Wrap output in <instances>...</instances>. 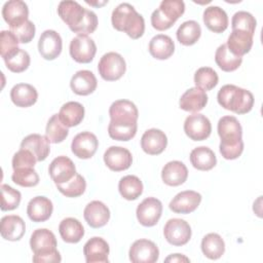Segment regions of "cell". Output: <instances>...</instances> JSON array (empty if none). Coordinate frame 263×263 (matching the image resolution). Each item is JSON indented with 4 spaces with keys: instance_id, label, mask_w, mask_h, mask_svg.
Wrapping results in <instances>:
<instances>
[{
    "instance_id": "6da1fadb",
    "label": "cell",
    "mask_w": 263,
    "mask_h": 263,
    "mask_svg": "<svg viewBox=\"0 0 263 263\" xmlns=\"http://www.w3.org/2000/svg\"><path fill=\"white\" fill-rule=\"evenodd\" d=\"M218 135L221 139L219 150L225 159L238 158L243 151L242 128L238 119L226 115L218 121Z\"/></svg>"
},
{
    "instance_id": "7a4b0ae2",
    "label": "cell",
    "mask_w": 263,
    "mask_h": 263,
    "mask_svg": "<svg viewBox=\"0 0 263 263\" xmlns=\"http://www.w3.org/2000/svg\"><path fill=\"white\" fill-rule=\"evenodd\" d=\"M111 22L114 29L126 33L132 39L142 37L145 32L144 17L129 3L117 5L112 11Z\"/></svg>"
},
{
    "instance_id": "3957f363",
    "label": "cell",
    "mask_w": 263,
    "mask_h": 263,
    "mask_svg": "<svg viewBox=\"0 0 263 263\" xmlns=\"http://www.w3.org/2000/svg\"><path fill=\"white\" fill-rule=\"evenodd\" d=\"M30 247L34 253L33 262L35 263H59L62 261L61 254L57 250V238L46 228H38L33 231Z\"/></svg>"
},
{
    "instance_id": "277c9868",
    "label": "cell",
    "mask_w": 263,
    "mask_h": 263,
    "mask_svg": "<svg viewBox=\"0 0 263 263\" xmlns=\"http://www.w3.org/2000/svg\"><path fill=\"white\" fill-rule=\"evenodd\" d=\"M217 100L221 107L236 114L249 113L255 102L254 96L250 90L233 84L223 85L218 91Z\"/></svg>"
},
{
    "instance_id": "5b68a950",
    "label": "cell",
    "mask_w": 263,
    "mask_h": 263,
    "mask_svg": "<svg viewBox=\"0 0 263 263\" xmlns=\"http://www.w3.org/2000/svg\"><path fill=\"white\" fill-rule=\"evenodd\" d=\"M185 3L182 0H163L151 14V25L157 31L170 29L184 13Z\"/></svg>"
},
{
    "instance_id": "8992f818",
    "label": "cell",
    "mask_w": 263,
    "mask_h": 263,
    "mask_svg": "<svg viewBox=\"0 0 263 263\" xmlns=\"http://www.w3.org/2000/svg\"><path fill=\"white\" fill-rule=\"evenodd\" d=\"M126 70V64L121 54L110 51L105 53L99 64L98 71L101 77L106 81H115L120 79Z\"/></svg>"
},
{
    "instance_id": "52a82bcc",
    "label": "cell",
    "mask_w": 263,
    "mask_h": 263,
    "mask_svg": "<svg viewBox=\"0 0 263 263\" xmlns=\"http://www.w3.org/2000/svg\"><path fill=\"white\" fill-rule=\"evenodd\" d=\"M110 122L120 125L136 124L139 117L137 106L128 100H117L109 108Z\"/></svg>"
},
{
    "instance_id": "ba28073f",
    "label": "cell",
    "mask_w": 263,
    "mask_h": 263,
    "mask_svg": "<svg viewBox=\"0 0 263 263\" xmlns=\"http://www.w3.org/2000/svg\"><path fill=\"white\" fill-rule=\"evenodd\" d=\"M163 235L166 241L173 246L181 247L191 238V227L183 219H170L163 228Z\"/></svg>"
},
{
    "instance_id": "9c48e42d",
    "label": "cell",
    "mask_w": 263,
    "mask_h": 263,
    "mask_svg": "<svg viewBox=\"0 0 263 263\" xmlns=\"http://www.w3.org/2000/svg\"><path fill=\"white\" fill-rule=\"evenodd\" d=\"M69 51L75 62L87 64L93 60L97 52V45L87 35H77L71 40Z\"/></svg>"
},
{
    "instance_id": "30bf717a",
    "label": "cell",
    "mask_w": 263,
    "mask_h": 263,
    "mask_svg": "<svg viewBox=\"0 0 263 263\" xmlns=\"http://www.w3.org/2000/svg\"><path fill=\"white\" fill-rule=\"evenodd\" d=\"M184 132L193 141H203L210 137L212 124L210 119L203 114H191L185 119Z\"/></svg>"
},
{
    "instance_id": "8fae6325",
    "label": "cell",
    "mask_w": 263,
    "mask_h": 263,
    "mask_svg": "<svg viewBox=\"0 0 263 263\" xmlns=\"http://www.w3.org/2000/svg\"><path fill=\"white\" fill-rule=\"evenodd\" d=\"M137 219L145 227H152L157 224L162 214V203L155 197L145 198L137 208Z\"/></svg>"
},
{
    "instance_id": "7c38bea8",
    "label": "cell",
    "mask_w": 263,
    "mask_h": 263,
    "mask_svg": "<svg viewBox=\"0 0 263 263\" xmlns=\"http://www.w3.org/2000/svg\"><path fill=\"white\" fill-rule=\"evenodd\" d=\"M128 255L133 263H154L158 260L159 250L152 240L142 238L132 245Z\"/></svg>"
},
{
    "instance_id": "4fadbf2b",
    "label": "cell",
    "mask_w": 263,
    "mask_h": 263,
    "mask_svg": "<svg viewBox=\"0 0 263 263\" xmlns=\"http://www.w3.org/2000/svg\"><path fill=\"white\" fill-rule=\"evenodd\" d=\"M63 48V40L54 30H45L38 40V50L44 60L52 61L57 59Z\"/></svg>"
},
{
    "instance_id": "5bb4252c",
    "label": "cell",
    "mask_w": 263,
    "mask_h": 263,
    "mask_svg": "<svg viewBox=\"0 0 263 263\" xmlns=\"http://www.w3.org/2000/svg\"><path fill=\"white\" fill-rule=\"evenodd\" d=\"M99 146V141L95 134L82 132L77 134L71 143V150L75 156L81 159H88L95 155Z\"/></svg>"
},
{
    "instance_id": "9a60e30c",
    "label": "cell",
    "mask_w": 263,
    "mask_h": 263,
    "mask_svg": "<svg viewBox=\"0 0 263 263\" xmlns=\"http://www.w3.org/2000/svg\"><path fill=\"white\" fill-rule=\"evenodd\" d=\"M48 173L54 184H64L70 181L77 173L74 162L67 156H58L49 164Z\"/></svg>"
},
{
    "instance_id": "2e32d148",
    "label": "cell",
    "mask_w": 263,
    "mask_h": 263,
    "mask_svg": "<svg viewBox=\"0 0 263 263\" xmlns=\"http://www.w3.org/2000/svg\"><path fill=\"white\" fill-rule=\"evenodd\" d=\"M104 162L111 171L121 172L132 165L133 156L124 147L111 146L104 153Z\"/></svg>"
},
{
    "instance_id": "e0dca14e",
    "label": "cell",
    "mask_w": 263,
    "mask_h": 263,
    "mask_svg": "<svg viewBox=\"0 0 263 263\" xmlns=\"http://www.w3.org/2000/svg\"><path fill=\"white\" fill-rule=\"evenodd\" d=\"M86 8L82 7L78 2L72 0L61 1L58 6V14L68 25L73 32L82 22Z\"/></svg>"
},
{
    "instance_id": "ac0fdd59",
    "label": "cell",
    "mask_w": 263,
    "mask_h": 263,
    "mask_svg": "<svg viewBox=\"0 0 263 263\" xmlns=\"http://www.w3.org/2000/svg\"><path fill=\"white\" fill-rule=\"evenodd\" d=\"M201 201V194L193 190L178 193L170 202L168 208L177 214H190L194 212Z\"/></svg>"
},
{
    "instance_id": "d6986e66",
    "label": "cell",
    "mask_w": 263,
    "mask_h": 263,
    "mask_svg": "<svg viewBox=\"0 0 263 263\" xmlns=\"http://www.w3.org/2000/svg\"><path fill=\"white\" fill-rule=\"evenodd\" d=\"M2 16L9 28L17 27L28 21V5L22 0H9L2 7Z\"/></svg>"
},
{
    "instance_id": "ffe728a7",
    "label": "cell",
    "mask_w": 263,
    "mask_h": 263,
    "mask_svg": "<svg viewBox=\"0 0 263 263\" xmlns=\"http://www.w3.org/2000/svg\"><path fill=\"white\" fill-rule=\"evenodd\" d=\"M109 245L99 236H93L88 239L83 247V254L87 263H108Z\"/></svg>"
},
{
    "instance_id": "44dd1931",
    "label": "cell",
    "mask_w": 263,
    "mask_h": 263,
    "mask_svg": "<svg viewBox=\"0 0 263 263\" xmlns=\"http://www.w3.org/2000/svg\"><path fill=\"white\" fill-rule=\"evenodd\" d=\"M167 145L165 134L157 128L147 129L141 138V148L149 155H158L164 151Z\"/></svg>"
},
{
    "instance_id": "7402d4cb",
    "label": "cell",
    "mask_w": 263,
    "mask_h": 263,
    "mask_svg": "<svg viewBox=\"0 0 263 263\" xmlns=\"http://www.w3.org/2000/svg\"><path fill=\"white\" fill-rule=\"evenodd\" d=\"M83 216L90 227L101 228L108 223L110 219V211L104 202L92 200L86 204L83 211Z\"/></svg>"
},
{
    "instance_id": "603a6c76",
    "label": "cell",
    "mask_w": 263,
    "mask_h": 263,
    "mask_svg": "<svg viewBox=\"0 0 263 263\" xmlns=\"http://www.w3.org/2000/svg\"><path fill=\"white\" fill-rule=\"evenodd\" d=\"M53 204L45 196L33 197L27 205V214L31 221L39 223L48 220L52 214Z\"/></svg>"
},
{
    "instance_id": "cb8c5ba5",
    "label": "cell",
    "mask_w": 263,
    "mask_h": 263,
    "mask_svg": "<svg viewBox=\"0 0 263 263\" xmlns=\"http://www.w3.org/2000/svg\"><path fill=\"white\" fill-rule=\"evenodd\" d=\"M98 85L95 74L89 70L77 71L71 78L70 87L78 96H88L92 93Z\"/></svg>"
},
{
    "instance_id": "d4e9b609",
    "label": "cell",
    "mask_w": 263,
    "mask_h": 263,
    "mask_svg": "<svg viewBox=\"0 0 263 263\" xmlns=\"http://www.w3.org/2000/svg\"><path fill=\"white\" fill-rule=\"evenodd\" d=\"M208 104V95L197 86L187 89L180 98L179 106L187 112L201 111Z\"/></svg>"
},
{
    "instance_id": "484cf974",
    "label": "cell",
    "mask_w": 263,
    "mask_h": 263,
    "mask_svg": "<svg viewBox=\"0 0 263 263\" xmlns=\"http://www.w3.org/2000/svg\"><path fill=\"white\" fill-rule=\"evenodd\" d=\"M26 231L25 221L16 215H8L4 216L1 219L0 232L1 236L10 241L20 240Z\"/></svg>"
},
{
    "instance_id": "4316f807",
    "label": "cell",
    "mask_w": 263,
    "mask_h": 263,
    "mask_svg": "<svg viewBox=\"0 0 263 263\" xmlns=\"http://www.w3.org/2000/svg\"><path fill=\"white\" fill-rule=\"evenodd\" d=\"M49 143L50 142L46 138V136H41L39 134H31L23 139L21 143V148L30 150L36 157L37 161H43L49 155Z\"/></svg>"
},
{
    "instance_id": "83f0119b",
    "label": "cell",
    "mask_w": 263,
    "mask_h": 263,
    "mask_svg": "<svg viewBox=\"0 0 263 263\" xmlns=\"http://www.w3.org/2000/svg\"><path fill=\"white\" fill-rule=\"evenodd\" d=\"M188 178V170L186 165L179 160L168 161L161 171V179L168 186H179Z\"/></svg>"
},
{
    "instance_id": "f1b7e54d",
    "label": "cell",
    "mask_w": 263,
    "mask_h": 263,
    "mask_svg": "<svg viewBox=\"0 0 263 263\" xmlns=\"http://www.w3.org/2000/svg\"><path fill=\"white\" fill-rule=\"evenodd\" d=\"M203 23L214 33H222L228 28V16L225 10L219 6H209L203 11Z\"/></svg>"
},
{
    "instance_id": "f546056e",
    "label": "cell",
    "mask_w": 263,
    "mask_h": 263,
    "mask_svg": "<svg viewBox=\"0 0 263 263\" xmlns=\"http://www.w3.org/2000/svg\"><path fill=\"white\" fill-rule=\"evenodd\" d=\"M253 37L254 35L246 31L232 30L226 45L234 55L242 57L251 50L253 46Z\"/></svg>"
},
{
    "instance_id": "4dcf8cb0",
    "label": "cell",
    "mask_w": 263,
    "mask_h": 263,
    "mask_svg": "<svg viewBox=\"0 0 263 263\" xmlns=\"http://www.w3.org/2000/svg\"><path fill=\"white\" fill-rule=\"evenodd\" d=\"M10 99L15 106L27 108L37 102L38 92L31 84L17 83L10 90Z\"/></svg>"
},
{
    "instance_id": "1f68e13d",
    "label": "cell",
    "mask_w": 263,
    "mask_h": 263,
    "mask_svg": "<svg viewBox=\"0 0 263 263\" xmlns=\"http://www.w3.org/2000/svg\"><path fill=\"white\" fill-rule=\"evenodd\" d=\"M175 43L173 39L164 34L154 36L149 42V52L157 60H166L173 55Z\"/></svg>"
},
{
    "instance_id": "d6a6232c",
    "label": "cell",
    "mask_w": 263,
    "mask_h": 263,
    "mask_svg": "<svg viewBox=\"0 0 263 263\" xmlns=\"http://www.w3.org/2000/svg\"><path fill=\"white\" fill-rule=\"evenodd\" d=\"M59 232L64 241L77 243L84 235V228L81 222L75 218H66L59 225Z\"/></svg>"
},
{
    "instance_id": "836d02e7",
    "label": "cell",
    "mask_w": 263,
    "mask_h": 263,
    "mask_svg": "<svg viewBox=\"0 0 263 263\" xmlns=\"http://www.w3.org/2000/svg\"><path fill=\"white\" fill-rule=\"evenodd\" d=\"M190 162L196 170L210 171L216 165L217 158L212 149L205 146H199L191 151Z\"/></svg>"
},
{
    "instance_id": "e575fe53",
    "label": "cell",
    "mask_w": 263,
    "mask_h": 263,
    "mask_svg": "<svg viewBox=\"0 0 263 263\" xmlns=\"http://www.w3.org/2000/svg\"><path fill=\"white\" fill-rule=\"evenodd\" d=\"M59 117L67 127L76 126L84 118V107L78 102H67L61 107Z\"/></svg>"
},
{
    "instance_id": "d590c367",
    "label": "cell",
    "mask_w": 263,
    "mask_h": 263,
    "mask_svg": "<svg viewBox=\"0 0 263 263\" xmlns=\"http://www.w3.org/2000/svg\"><path fill=\"white\" fill-rule=\"evenodd\" d=\"M215 62L222 71L232 72L239 68L242 63V58L234 55L226 44H221L215 52Z\"/></svg>"
},
{
    "instance_id": "8d00e7d4",
    "label": "cell",
    "mask_w": 263,
    "mask_h": 263,
    "mask_svg": "<svg viewBox=\"0 0 263 263\" xmlns=\"http://www.w3.org/2000/svg\"><path fill=\"white\" fill-rule=\"evenodd\" d=\"M201 251L206 258L217 260L225 252V242L218 233H209L201 240Z\"/></svg>"
},
{
    "instance_id": "74e56055",
    "label": "cell",
    "mask_w": 263,
    "mask_h": 263,
    "mask_svg": "<svg viewBox=\"0 0 263 263\" xmlns=\"http://www.w3.org/2000/svg\"><path fill=\"white\" fill-rule=\"evenodd\" d=\"M118 190L124 199L136 200L143 193V183L137 176L127 175L120 179Z\"/></svg>"
},
{
    "instance_id": "f35d334b",
    "label": "cell",
    "mask_w": 263,
    "mask_h": 263,
    "mask_svg": "<svg viewBox=\"0 0 263 263\" xmlns=\"http://www.w3.org/2000/svg\"><path fill=\"white\" fill-rule=\"evenodd\" d=\"M178 41L186 46L195 44L201 35L200 25L195 21H186L180 25L177 30Z\"/></svg>"
},
{
    "instance_id": "ab89813d",
    "label": "cell",
    "mask_w": 263,
    "mask_h": 263,
    "mask_svg": "<svg viewBox=\"0 0 263 263\" xmlns=\"http://www.w3.org/2000/svg\"><path fill=\"white\" fill-rule=\"evenodd\" d=\"M69 135L68 127L61 121L59 114H53L47 121L45 136L50 143H62Z\"/></svg>"
},
{
    "instance_id": "60d3db41",
    "label": "cell",
    "mask_w": 263,
    "mask_h": 263,
    "mask_svg": "<svg viewBox=\"0 0 263 263\" xmlns=\"http://www.w3.org/2000/svg\"><path fill=\"white\" fill-rule=\"evenodd\" d=\"M219 81L217 72L211 67H201L194 74V83L204 91L213 89Z\"/></svg>"
},
{
    "instance_id": "b9f144b4",
    "label": "cell",
    "mask_w": 263,
    "mask_h": 263,
    "mask_svg": "<svg viewBox=\"0 0 263 263\" xmlns=\"http://www.w3.org/2000/svg\"><path fill=\"white\" fill-rule=\"evenodd\" d=\"M55 186L58 190L66 197H78L84 193L86 189V182L81 175L76 174L67 183L57 184Z\"/></svg>"
},
{
    "instance_id": "7bdbcfd3",
    "label": "cell",
    "mask_w": 263,
    "mask_h": 263,
    "mask_svg": "<svg viewBox=\"0 0 263 263\" xmlns=\"http://www.w3.org/2000/svg\"><path fill=\"white\" fill-rule=\"evenodd\" d=\"M4 62H5L6 68L11 72L22 73L29 68L31 59H30V54L26 50L18 48L12 54L4 59Z\"/></svg>"
},
{
    "instance_id": "ee69618b",
    "label": "cell",
    "mask_w": 263,
    "mask_h": 263,
    "mask_svg": "<svg viewBox=\"0 0 263 263\" xmlns=\"http://www.w3.org/2000/svg\"><path fill=\"white\" fill-rule=\"evenodd\" d=\"M256 18L253 16L252 13L240 10L233 14L231 20V27L232 30H241L246 31L252 35H254L256 30Z\"/></svg>"
},
{
    "instance_id": "f6af8a7d",
    "label": "cell",
    "mask_w": 263,
    "mask_h": 263,
    "mask_svg": "<svg viewBox=\"0 0 263 263\" xmlns=\"http://www.w3.org/2000/svg\"><path fill=\"white\" fill-rule=\"evenodd\" d=\"M11 180L22 187H34L39 183V176L34 167L13 170Z\"/></svg>"
},
{
    "instance_id": "bcb514c9",
    "label": "cell",
    "mask_w": 263,
    "mask_h": 263,
    "mask_svg": "<svg viewBox=\"0 0 263 263\" xmlns=\"http://www.w3.org/2000/svg\"><path fill=\"white\" fill-rule=\"evenodd\" d=\"M22 194L18 190L13 189L9 185H1V210L12 211L20 205Z\"/></svg>"
},
{
    "instance_id": "7dc6e473",
    "label": "cell",
    "mask_w": 263,
    "mask_h": 263,
    "mask_svg": "<svg viewBox=\"0 0 263 263\" xmlns=\"http://www.w3.org/2000/svg\"><path fill=\"white\" fill-rule=\"evenodd\" d=\"M138 124L133 125H120L109 123L108 125V134L111 139L116 141H129L132 140L137 134Z\"/></svg>"
},
{
    "instance_id": "c3c4849f",
    "label": "cell",
    "mask_w": 263,
    "mask_h": 263,
    "mask_svg": "<svg viewBox=\"0 0 263 263\" xmlns=\"http://www.w3.org/2000/svg\"><path fill=\"white\" fill-rule=\"evenodd\" d=\"M18 40L11 31L3 30L0 33V54L4 59L18 49Z\"/></svg>"
},
{
    "instance_id": "681fc988",
    "label": "cell",
    "mask_w": 263,
    "mask_h": 263,
    "mask_svg": "<svg viewBox=\"0 0 263 263\" xmlns=\"http://www.w3.org/2000/svg\"><path fill=\"white\" fill-rule=\"evenodd\" d=\"M36 157L34 154L28 149H20L16 153H14L12 157V168H23V167H34L36 164Z\"/></svg>"
},
{
    "instance_id": "f907efd6",
    "label": "cell",
    "mask_w": 263,
    "mask_h": 263,
    "mask_svg": "<svg viewBox=\"0 0 263 263\" xmlns=\"http://www.w3.org/2000/svg\"><path fill=\"white\" fill-rule=\"evenodd\" d=\"M10 31L15 35L20 43H29L35 36L36 28L34 23L28 20L17 27L10 28Z\"/></svg>"
},
{
    "instance_id": "816d5d0a",
    "label": "cell",
    "mask_w": 263,
    "mask_h": 263,
    "mask_svg": "<svg viewBox=\"0 0 263 263\" xmlns=\"http://www.w3.org/2000/svg\"><path fill=\"white\" fill-rule=\"evenodd\" d=\"M98 27V16L97 14L89 10H85V15L82 20V22L79 24V26L73 31L74 33L78 35H87L90 33H93Z\"/></svg>"
},
{
    "instance_id": "f5cc1de1",
    "label": "cell",
    "mask_w": 263,
    "mask_h": 263,
    "mask_svg": "<svg viewBox=\"0 0 263 263\" xmlns=\"http://www.w3.org/2000/svg\"><path fill=\"white\" fill-rule=\"evenodd\" d=\"M165 262H190L189 258L185 257L182 254H172L164 260Z\"/></svg>"
},
{
    "instance_id": "db71d44e",
    "label": "cell",
    "mask_w": 263,
    "mask_h": 263,
    "mask_svg": "<svg viewBox=\"0 0 263 263\" xmlns=\"http://www.w3.org/2000/svg\"><path fill=\"white\" fill-rule=\"evenodd\" d=\"M108 1H104L103 3H95V2H89V1H86V3L87 4H90V5H96V6H101V5H104V4H106Z\"/></svg>"
}]
</instances>
